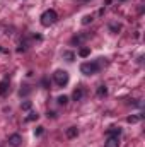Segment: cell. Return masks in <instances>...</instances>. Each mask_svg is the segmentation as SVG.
<instances>
[{
    "mask_svg": "<svg viewBox=\"0 0 145 147\" xmlns=\"http://www.w3.org/2000/svg\"><path fill=\"white\" fill-rule=\"evenodd\" d=\"M109 29H111L113 33H118V31L121 29V26H119V24H111V26H109Z\"/></svg>",
    "mask_w": 145,
    "mask_h": 147,
    "instance_id": "19",
    "label": "cell"
},
{
    "mask_svg": "<svg viewBox=\"0 0 145 147\" xmlns=\"http://www.w3.org/2000/svg\"><path fill=\"white\" fill-rule=\"evenodd\" d=\"M62 57H63L67 62H73V60H75V55H73L72 51H63V55H62Z\"/></svg>",
    "mask_w": 145,
    "mask_h": 147,
    "instance_id": "11",
    "label": "cell"
},
{
    "mask_svg": "<svg viewBox=\"0 0 145 147\" xmlns=\"http://www.w3.org/2000/svg\"><path fill=\"white\" fill-rule=\"evenodd\" d=\"M0 51H2V48H0Z\"/></svg>",
    "mask_w": 145,
    "mask_h": 147,
    "instance_id": "20",
    "label": "cell"
},
{
    "mask_svg": "<svg viewBox=\"0 0 145 147\" xmlns=\"http://www.w3.org/2000/svg\"><path fill=\"white\" fill-rule=\"evenodd\" d=\"M142 118H144V115H132V116L126 118V121H128V123H138Z\"/></svg>",
    "mask_w": 145,
    "mask_h": 147,
    "instance_id": "9",
    "label": "cell"
},
{
    "mask_svg": "<svg viewBox=\"0 0 145 147\" xmlns=\"http://www.w3.org/2000/svg\"><path fill=\"white\" fill-rule=\"evenodd\" d=\"M108 137H119V134H121V128H118V127H111L108 128Z\"/></svg>",
    "mask_w": 145,
    "mask_h": 147,
    "instance_id": "6",
    "label": "cell"
},
{
    "mask_svg": "<svg viewBox=\"0 0 145 147\" xmlns=\"http://www.w3.org/2000/svg\"><path fill=\"white\" fill-rule=\"evenodd\" d=\"M104 147H119V137H108Z\"/></svg>",
    "mask_w": 145,
    "mask_h": 147,
    "instance_id": "5",
    "label": "cell"
},
{
    "mask_svg": "<svg viewBox=\"0 0 145 147\" xmlns=\"http://www.w3.org/2000/svg\"><path fill=\"white\" fill-rule=\"evenodd\" d=\"M82 98H84V89L82 87H77L73 91V101H80Z\"/></svg>",
    "mask_w": 145,
    "mask_h": 147,
    "instance_id": "7",
    "label": "cell"
},
{
    "mask_svg": "<svg viewBox=\"0 0 145 147\" xmlns=\"http://www.w3.org/2000/svg\"><path fill=\"white\" fill-rule=\"evenodd\" d=\"M7 91H9V80L5 79V80H2V82H0V96H3Z\"/></svg>",
    "mask_w": 145,
    "mask_h": 147,
    "instance_id": "10",
    "label": "cell"
},
{
    "mask_svg": "<svg viewBox=\"0 0 145 147\" xmlns=\"http://www.w3.org/2000/svg\"><path fill=\"white\" fill-rule=\"evenodd\" d=\"M53 77H55V82H56L60 87L67 86L68 80H70V77H68V72H67V70H56V72L53 74Z\"/></svg>",
    "mask_w": 145,
    "mask_h": 147,
    "instance_id": "3",
    "label": "cell"
},
{
    "mask_svg": "<svg viewBox=\"0 0 145 147\" xmlns=\"http://www.w3.org/2000/svg\"><path fill=\"white\" fill-rule=\"evenodd\" d=\"M9 144L12 147H19L22 144V137H21L19 134H12V135L9 137Z\"/></svg>",
    "mask_w": 145,
    "mask_h": 147,
    "instance_id": "4",
    "label": "cell"
},
{
    "mask_svg": "<svg viewBox=\"0 0 145 147\" xmlns=\"http://www.w3.org/2000/svg\"><path fill=\"white\" fill-rule=\"evenodd\" d=\"M43 132H44V127H36V128H34V135H36V137L43 135Z\"/></svg>",
    "mask_w": 145,
    "mask_h": 147,
    "instance_id": "18",
    "label": "cell"
},
{
    "mask_svg": "<svg viewBox=\"0 0 145 147\" xmlns=\"http://www.w3.org/2000/svg\"><path fill=\"white\" fill-rule=\"evenodd\" d=\"M67 103H68V98H67V96H60V98H58V105H62V106H65Z\"/></svg>",
    "mask_w": 145,
    "mask_h": 147,
    "instance_id": "16",
    "label": "cell"
},
{
    "mask_svg": "<svg viewBox=\"0 0 145 147\" xmlns=\"http://www.w3.org/2000/svg\"><path fill=\"white\" fill-rule=\"evenodd\" d=\"M38 118H39V115H38L36 111H31V113L26 116V120H28V121H34V120H38Z\"/></svg>",
    "mask_w": 145,
    "mask_h": 147,
    "instance_id": "12",
    "label": "cell"
},
{
    "mask_svg": "<svg viewBox=\"0 0 145 147\" xmlns=\"http://www.w3.org/2000/svg\"><path fill=\"white\" fill-rule=\"evenodd\" d=\"M91 22H92V16H84V17H82V24H84V26H87V24H91Z\"/></svg>",
    "mask_w": 145,
    "mask_h": 147,
    "instance_id": "15",
    "label": "cell"
},
{
    "mask_svg": "<svg viewBox=\"0 0 145 147\" xmlns=\"http://www.w3.org/2000/svg\"><path fill=\"white\" fill-rule=\"evenodd\" d=\"M108 94V87L106 86H99L97 87V96H106Z\"/></svg>",
    "mask_w": 145,
    "mask_h": 147,
    "instance_id": "13",
    "label": "cell"
},
{
    "mask_svg": "<svg viewBox=\"0 0 145 147\" xmlns=\"http://www.w3.org/2000/svg\"><path fill=\"white\" fill-rule=\"evenodd\" d=\"M80 72L85 75H94L99 72V63L97 62H84L80 65Z\"/></svg>",
    "mask_w": 145,
    "mask_h": 147,
    "instance_id": "1",
    "label": "cell"
},
{
    "mask_svg": "<svg viewBox=\"0 0 145 147\" xmlns=\"http://www.w3.org/2000/svg\"><path fill=\"white\" fill-rule=\"evenodd\" d=\"M56 19H58V16H56V12H55L53 9L44 10V12L41 14V24H43V26H51Z\"/></svg>",
    "mask_w": 145,
    "mask_h": 147,
    "instance_id": "2",
    "label": "cell"
},
{
    "mask_svg": "<svg viewBox=\"0 0 145 147\" xmlns=\"http://www.w3.org/2000/svg\"><path fill=\"white\" fill-rule=\"evenodd\" d=\"M79 135V128L77 127H70V128H67V137L68 139H75Z\"/></svg>",
    "mask_w": 145,
    "mask_h": 147,
    "instance_id": "8",
    "label": "cell"
},
{
    "mask_svg": "<svg viewBox=\"0 0 145 147\" xmlns=\"http://www.w3.org/2000/svg\"><path fill=\"white\" fill-rule=\"evenodd\" d=\"M31 106H33V103H31V101H24V103H22V110H24V111H29V110H31Z\"/></svg>",
    "mask_w": 145,
    "mask_h": 147,
    "instance_id": "17",
    "label": "cell"
},
{
    "mask_svg": "<svg viewBox=\"0 0 145 147\" xmlns=\"http://www.w3.org/2000/svg\"><path fill=\"white\" fill-rule=\"evenodd\" d=\"M89 53H91V50H89V48H80V50H79V55H80L82 58L89 57Z\"/></svg>",
    "mask_w": 145,
    "mask_h": 147,
    "instance_id": "14",
    "label": "cell"
}]
</instances>
